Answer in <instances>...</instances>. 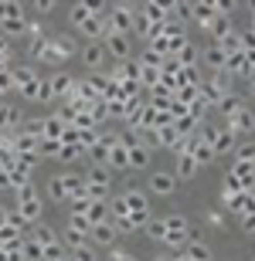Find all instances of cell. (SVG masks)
Segmentation results:
<instances>
[{"instance_id": "1", "label": "cell", "mask_w": 255, "mask_h": 261, "mask_svg": "<svg viewBox=\"0 0 255 261\" xmlns=\"http://www.w3.org/2000/svg\"><path fill=\"white\" fill-rule=\"evenodd\" d=\"M79 187H82L79 176H55V180H51V194L61 197V200H68L72 194H79Z\"/></svg>"}, {"instance_id": "2", "label": "cell", "mask_w": 255, "mask_h": 261, "mask_svg": "<svg viewBox=\"0 0 255 261\" xmlns=\"http://www.w3.org/2000/svg\"><path fill=\"white\" fill-rule=\"evenodd\" d=\"M150 187H153V194H170L177 187V180L170 173H153V180H150Z\"/></svg>"}, {"instance_id": "3", "label": "cell", "mask_w": 255, "mask_h": 261, "mask_svg": "<svg viewBox=\"0 0 255 261\" xmlns=\"http://www.w3.org/2000/svg\"><path fill=\"white\" fill-rule=\"evenodd\" d=\"M109 51H116V58H126L129 55V41L123 34H109Z\"/></svg>"}, {"instance_id": "4", "label": "cell", "mask_w": 255, "mask_h": 261, "mask_svg": "<svg viewBox=\"0 0 255 261\" xmlns=\"http://www.w3.org/2000/svg\"><path fill=\"white\" fill-rule=\"evenodd\" d=\"M82 58H85V65H102V48H96V44H92V48H85V55H82Z\"/></svg>"}, {"instance_id": "5", "label": "cell", "mask_w": 255, "mask_h": 261, "mask_svg": "<svg viewBox=\"0 0 255 261\" xmlns=\"http://www.w3.org/2000/svg\"><path fill=\"white\" fill-rule=\"evenodd\" d=\"M177 173L184 176V180H187V176H194V160H180V166H177Z\"/></svg>"}, {"instance_id": "6", "label": "cell", "mask_w": 255, "mask_h": 261, "mask_svg": "<svg viewBox=\"0 0 255 261\" xmlns=\"http://www.w3.org/2000/svg\"><path fill=\"white\" fill-rule=\"evenodd\" d=\"M187 254H191L194 261H207V251L201 248V244H191V248H187Z\"/></svg>"}, {"instance_id": "7", "label": "cell", "mask_w": 255, "mask_h": 261, "mask_svg": "<svg viewBox=\"0 0 255 261\" xmlns=\"http://www.w3.org/2000/svg\"><path fill=\"white\" fill-rule=\"evenodd\" d=\"M112 261H136L133 254H126V251H112Z\"/></svg>"}, {"instance_id": "8", "label": "cell", "mask_w": 255, "mask_h": 261, "mask_svg": "<svg viewBox=\"0 0 255 261\" xmlns=\"http://www.w3.org/2000/svg\"><path fill=\"white\" fill-rule=\"evenodd\" d=\"M96 238L99 241H109V227H96Z\"/></svg>"}, {"instance_id": "9", "label": "cell", "mask_w": 255, "mask_h": 261, "mask_svg": "<svg viewBox=\"0 0 255 261\" xmlns=\"http://www.w3.org/2000/svg\"><path fill=\"white\" fill-rule=\"evenodd\" d=\"M252 95H255V82H252Z\"/></svg>"}]
</instances>
